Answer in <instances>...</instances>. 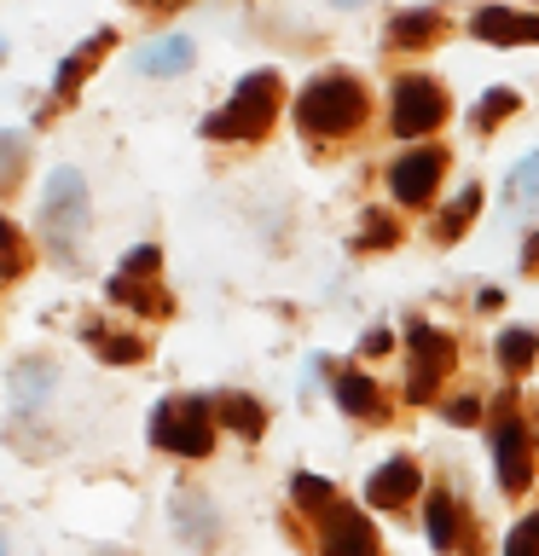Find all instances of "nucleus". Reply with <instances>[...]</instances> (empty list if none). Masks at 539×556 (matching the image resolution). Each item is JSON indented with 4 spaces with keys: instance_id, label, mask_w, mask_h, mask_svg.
<instances>
[{
    "instance_id": "nucleus-1",
    "label": "nucleus",
    "mask_w": 539,
    "mask_h": 556,
    "mask_svg": "<svg viewBox=\"0 0 539 556\" xmlns=\"http://www.w3.org/2000/svg\"><path fill=\"white\" fill-rule=\"evenodd\" d=\"M273 111H278V76L255 70V76L233 93V104H226L221 116L203 122V134H209V139H255V134L273 122Z\"/></svg>"
},
{
    "instance_id": "nucleus-2",
    "label": "nucleus",
    "mask_w": 539,
    "mask_h": 556,
    "mask_svg": "<svg viewBox=\"0 0 539 556\" xmlns=\"http://www.w3.org/2000/svg\"><path fill=\"white\" fill-rule=\"evenodd\" d=\"M296 116H302L308 134H342L365 116V93H360V81H348V76H325L302 93Z\"/></svg>"
},
{
    "instance_id": "nucleus-3",
    "label": "nucleus",
    "mask_w": 539,
    "mask_h": 556,
    "mask_svg": "<svg viewBox=\"0 0 539 556\" xmlns=\"http://www.w3.org/2000/svg\"><path fill=\"white\" fill-rule=\"evenodd\" d=\"M156 446H168V452H186V458H203L209 441H215V424H209V406L203 400H168L163 412H156Z\"/></svg>"
},
{
    "instance_id": "nucleus-4",
    "label": "nucleus",
    "mask_w": 539,
    "mask_h": 556,
    "mask_svg": "<svg viewBox=\"0 0 539 556\" xmlns=\"http://www.w3.org/2000/svg\"><path fill=\"white\" fill-rule=\"evenodd\" d=\"M441 116H447V99L435 93L429 81H400V87H394V128H400V139L429 134Z\"/></svg>"
},
{
    "instance_id": "nucleus-5",
    "label": "nucleus",
    "mask_w": 539,
    "mask_h": 556,
    "mask_svg": "<svg viewBox=\"0 0 539 556\" xmlns=\"http://www.w3.org/2000/svg\"><path fill=\"white\" fill-rule=\"evenodd\" d=\"M441 168H447L441 151H412V156H400L394 174H389L394 198H400V203H424L429 191H435V180H441Z\"/></svg>"
},
{
    "instance_id": "nucleus-6",
    "label": "nucleus",
    "mask_w": 539,
    "mask_h": 556,
    "mask_svg": "<svg viewBox=\"0 0 539 556\" xmlns=\"http://www.w3.org/2000/svg\"><path fill=\"white\" fill-rule=\"evenodd\" d=\"M319 551L325 556H377V533H372V521L354 516V510H330Z\"/></svg>"
},
{
    "instance_id": "nucleus-7",
    "label": "nucleus",
    "mask_w": 539,
    "mask_h": 556,
    "mask_svg": "<svg viewBox=\"0 0 539 556\" xmlns=\"http://www.w3.org/2000/svg\"><path fill=\"white\" fill-rule=\"evenodd\" d=\"M452 365V342L435 337L429 325H412V394H429Z\"/></svg>"
},
{
    "instance_id": "nucleus-8",
    "label": "nucleus",
    "mask_w": 539,
    "mask_h": 556,
    "mask_svg": "<svg viewBox=\"0 0 539 556\" xmlns=\"http://www.w3.org/2000/svg\"><path fill=\"white\" fill-rule=\"evenodd\" d=\"M499 486L504 493H522L528 486V434H522V424L511 417V406L499 412Z\"/></svg>"
},
{
    "instance_id": "nucleus-9",
    "label": "nucleus",
    "mask_w": 539,
    "mask_h": 556,
    "mask_svg": "<svg viewBox=\"0 0 539 556\" xmlns=\"http://www.w3.org/2000/svg\"><path fill=\"white\" fill-rule=\"evenodd\" d=\"M412 493H417V464L412 458H389L372 476V504H377V510H400Z\"/></svg>"
},
{
    "instance_id": "nucleus-10",
    "label": "nucleus",
    "mask_w": 539,
    "mask_h": 556,
    "mask_svg": "<svg viewBox=\"0 0 539 556\" xmlns=\"http://www.w3.org/2000/svg\"><path fill=\"white\" fill-rule=\"evenodd\" d=\"M481 35V41H539V17H522V12H504V7H487L476 12V24H469Z\"/></svg>"
},
{
    "instance_id": "nucleus-11",
    "label": "nucleus",
    "mask_w": 539,
    "mask_h": 556,
    "mask_svg": "<svg viewBox=\"0 0 539 556\" xmlns=\"http://www.w3.org/2000/svg\"><path fill=\"white\" fill-rule=\"evenodd\" d=\"M186 64H191V41H186V35H168V41H156V47L139 52V70H146V76H180Z\"/></svg>"
},
{
    "instance_id": "nucleus-12",
    "label": "nucleus",
    "mask_w": 539,
    "mask_h": 556,
    "mask_svg": "<svg viewBox=\"0 0 539 556\" xmlns=\"http://www.w3.org/2000/svg\"><path fill=\"white\" fill-rule=\"evenodd\" d=\"M82 208V174L76 168H59L47 180V215H76Z\"/></svg>"
},
{
    "instance_id": "nucleus-13",
    "label": "nucleus",
    "mask_w": 539,
    "mask_h": 556,
    "mask_svg": "<svg viewBox=\"0 0 539 556\" xmlns=\"http://www.w3.org/2000/svg\"><path fill=\"white\" fill-rule=\"evenodd\" d=\"M534 348H539L534 330H504V337H499V359H504V371H528V365H534Z\"/></svg>"
},
{
    "instance_id": "nucleus-14",
    "label": "nucleus",
    "mask_w": 539,
    "mask_h": 556,
    "mask_svg": "<svg viewBox=\"0 0 539 556\" xmlns=\"http://www.w3.org/2000/svg\"><path fill=\"white\" fill-rule=\"evenodd\" d=\"M221 412H226V424H238V434H250V441H255L261 429H267V417H261V406H255L250 394H226Z\"/></svg>"
},
{
    "instance_id": "nucleus-15",
    "label": "nucleus",
    "mask_w": 539,
    "mask_h": 556,
    "mask_svg": "<svg viewBox=\"0 0 539 556\" xmlns=\"http://www.w3.org/2000/svg\"><path fill=\"white\" fill-rule=\"evenodd\" d=\"M337 400H342V412H354V417H372L377 412V389L365 377H354V371L337 382Z\"/></svg>"
},
{
    "instance_id": "nucleus-16",
    "label": "nucleus",
    "mask_w": 539,
    "mask_h": 556,
    "mask_svg": "<svg viewBox=\"0 0 539 556\" xmlns=\"http://www.w3.org/2000/svg\"><path fill=\"white\" fill-rule=\"evenodd\" d=\"M424 35H435V12H406V17H394L389 41L394 47H412V41H424Z\"/></svg>"
},
{
    "instance_id": "nucleus-17",
    "label": "nucleus",
    "mask_w": 539,
    "mask_h": 556,
    "mask_svg": "<svg viewBox=\"0 0 539 556\" xmlns=\"http://www.w3.org/2000/svg\"><path fill=\"white\" fill-rule=\"evenodd\" d=\"M330 498H337V486H330V481L296 476V504H302V510H330Z\"/></svg>"
},
{
    "instance_id": "nucleus-18",
    "label": "nucleus",
    "mask_w": 539,
    "mask_h": 556,
    "mask_svg": "<svg viewBox=\"0 0 539 556\" xmlns=\"http://www.w3.org/2000/svg\"><path fill=\"white\" fill-rule=\"evenodd\" d=\"M511 186H516V203H522V208H539V151L511 174Z\"/></svg>"
},
{
    "instance_id": "nucleus-19",
    "label": "nucleus",
    "mask_w": 539,
    "mask_h": 556,
    "mask_svg": "<svg viewBox=\"0 0 539 556\" xmlns=\"http://www.w3.org/2000/svg\"><path fill=\"white\" fill-rule=\"evenodd\" d=\"M429 539H435V545H452V498H441V493H435L429 498Z\"/></svg>"
},
{
    "instance_id": "nucleus-20",
    "label": "nucleus",
    "mask_w": 539,
    "mask_h": 556,
    "mask_svg": "<svg viewBox=\"0 0 539 556\" xmlns=\"http://www.w3.org/2000/svg\"><path fill=\"white\" fill-rule=\"evenodd\" d=\"M469 215H476V191H464V198L447 208V215H441V226H435V238H459V226H464Z\"/></svg>"
},
{
    "instance_id": "nucleus-21",
    "label": "nucleus",
    "mask_w": 539,
    "mask_h": 556,
    "mask_svg": "<svg viewBox=\"0 0 539 556\" xmlns=\"http://www.w3.org/2000/svg\"><path fill=\"white\" fill-rule=\"evenodd\" d=\"M511 556H539V516H528V521L511 533Z\"/></svg>"
},
{
    "instance_id": "nucleus-22",
    "label": "nucleus",
    "mask_w": 539,
    "mask_h": 556,
    "mask_svg": "<svg viewBox=\"0 0 539 556\" xmlns=\"http://www.w3.org/2000/svg\"><path fill=\"white\" fill-rule=\"evenodd\" d=\"M504 111H516V93H504V87H493V99L481 104V128H487V122H499Z\"/></svg>"
},
{
    "instance_id": "nucleus-23",
    "label": "nucleus",
    "mask_w": 539,
    "mask_h": 556,
    "mask_svg": "<svg viewBox=\"0 0 539 556\" xmlns=\"http://www.w3.org/2000/svg\"><path fill=\"white\" fill-rule=\"evenodd\" d=\"M476 412H481L476 400H452V412H447V417H452V424H476Z\"/></svg>"
}]
</instances>
